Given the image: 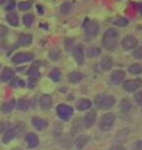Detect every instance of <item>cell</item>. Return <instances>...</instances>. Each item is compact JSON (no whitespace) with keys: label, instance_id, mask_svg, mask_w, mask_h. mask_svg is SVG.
Listing matches in <instances>:
<instances>
[{"label":"cell","instance_id":"obj_1","mask_svg":"<svg viewBox=\"0 0 142 150\" xmlns=\"http://www.w3.org/2000/svg\"><path fill=\"white\" fill-rule=\"evenodd\" d=\"M119 31L116 28H108L102 37L101 43L105 49L108 51H114L116 50L118 46V39H119Z\"/></svg>","mask_w":142,"mask_h":150},{"label":"cell","instance_id":"obj_2","mask_svg":"<svg viewBox=\"0 0 142 150\" xmlns=\"http://www.w3.org/2000/svg\"><path fill=\"white\" fill-rule=\"evenodd\" d=\"M115 98L113 96L108 95H98L95 98V103L98 108L109 109L115 104Z\"/></svg>","mask_w":142,"mask_h":150},{"label":"cell","instance_id":"obj_3","mask_svg":"<svg viewBox=\"0 0 142 150\" xmlns=\"http://www.w3.org/2000/svg\"><path fill=\"white\" fill-rule=\"evenodd\" d=\"M115 120H116V117H115L113 113L104 114V115L101 117L100 122H99V128H100V130L103 132L111 130L114 126Z\"/></svg>","mask_w":142,"mask_h":150},{"label":"cell","instance_id":"obj_4","mask_svg":"<svg viewBox=\"0 0 142 150\" xmlns=\"http://www.w3.org/2000/svg\"><path fill=\"white\" fill-rule=\"evenodd\" d=\"M57 112L60 119L67 120L70 118L72 113H73V108L69 105H66V104H59L57 107Z\"/></svg>","mask_w":142,"mask_h":150},{"label":"cell","instance_id":"obj_5","mask_svg":"<svg viewBox=\"0 0 142 150\" xmlns=\"http://www.w3.org/2000/svg\"><path fill=\"white\" fill-rule=\"evenodd\" d=\"M34 56L31 53H18L16 54L13 58H12V62L16 64H23V62H28L30 61H32Z\"/></svg>","mask_w":142,"mask_h":150},{"label":"cell","instance_id":"obj_6","mask_svg":"<svg viewBox=\"0 0 142 150\" xmlns=\"http://www.w3.org/2000/svg\"><path fill=\"white\" fill-rule=\"evenodd\" d=\"M142 85V80L141 79H132V80H126L125 83H124V89L126 90V92H134L136 91L137 89H139Z\"/></svg>","mask_w":142,"mask_h":150},{"label":"cell","instance_id":"obj_7","mask_svg":"<svg viewBox=\"0 0 142 150\" xmlns=\"http://www.w3.org/2000/svg\"><path fill=\"white\" fill-rule=\"evenodd\" d=\"M98 31H99V26H98V23L96 22H90L85 28L86 36L90 39L95 37L96 35H97Z\"/></svg>","mask_w":142,"mask_h":150},{"label":"cell","instance_id":"obj_8","mask_svg":"<svg viewBox=\"0 0 142 150\" xmlns=\"http://www.w3.org/2000/svg\"><path fill=\"white\" fill-rule=\"evenodd\" d=\"M136 45H137V40H136V38L134 36H132V35H126L122 40L123 49L126 51H129V50L134 49V48L136 47Z\"/></svg>","mask_w":142,"mask_h":150},{"label":"cell","instance_id":"obj_9","mask_svg":"<svg viewBox=\"0 0 142 150\" xmlns=\"http://www.w3.org/2000/svg\"><path fill=\"white\" fill-rule=\"evenodd\" d=\"M73 57L78 64H83L85 59V54H84V46L82 44H78L73 49Z\"/></svg>","mask_w":142,"mask_h":150},{"label":"cell","instance_id":"obj_10","mask_svg":"<svg viewBox=\"0 0 142 150\" xmlns=\"http://www.w3.org/2000/svg\"><path fill=\"white\" fill-rule=\"evenodd\" d=\"M96 120V113L95 110H92V111L88 112L85 117H84V125L87 129L90 128L92 126L95 124Z\"/></svg>","mask_w":142,"mask_h":150},{"label":"cell","instance_id":"obj_11","mask_svg":"<svg viewBox=\"0 0 142 150\" xmlns=\"http://www.w3.org/2000/svg\"><path fill=\"white\" fill-rule=\"evenodd\" d=\"M125 71L124 70H115L114 72L111 75V82H112L114 85H118L120 84L125 78Z\"/></svg>","mask_w":142,"mask_h":150},{"label":"cell","instance_id":"obj_12","mask_svg":"<svg viewBox=\"0 0 142 150\" xmlns=\"http://www.w3.org/2000/svg\"><path fill=\"white\" fill-rule=\"evenodd\" d=\"M32 124L39 131L44 130V129H46L48 127V122L46 121V120L41 119V118H39V117H33Z\"/></svg>","mask_w":142,"mask_h":150},{"label":"cell","instance_id":"obj_13","mask_svg":"<svg viewBox=\"0 0 142 150\" xmlns=\"http://www.w3.org/2000/svg\"><path fill=\"white\" fill-rule=\"evenodd\" d=\"M25 140H26V142H28L29 148L36 147V146L38 145V142H39L37 136H36L35 134H32V133H29V134H26Z\"/></svg>","mask_w":142,"mask_h":150},{"label":"cell","instance_id":"obj_14","mask_svg":"<svg viewBox=\"0 0 142 150\" xmlns=\"http://www.w3.org/2000/svg\"><path fill=\"white\" fill-rule=\"evenodd\" d=\"M113 67V59L111 57H104L100 62V67L102 70L108 71Z\"/></svg>","mask_w":142,"mask_h":150},{"label":"cell","instance_id":"obj_15","mask_svg":"<svg viewBox=\"0 0 142 150\" xmlns=\"http://www.w3.org/2000/svg\"><path fill=\"white\" fill-rule=\"evenodd\" d=\"M39 103H40V106L42 107V108L48 109V108H50V107L52 106V104H53V100H52V98H51L50 96L44 95V96H42V97L40 98Z\"/></svg>","mask_w":142,"mask_h":150},{"label":"cell","instance_id":"obj_16","mask_svg":"<svg viewBox=\"0 0 142 150\" xmlns=\"http://www.w3.org/2000/svg\"><path fill=\"white\" fill-rule=\"evenodd\" d=\"M88 142H89V137L85 134H81L75 140V146H76L77 149H83L86 146Z\"/></svg>","mask_w":142,"mask_h":150},{"label":"cell","instance_id":"obj_17","mask_svg":"<svg viewBox=\"0 0 142 150\" xmlns=\"http://www.w3.org/2000/svg\"><path fill=\"white\" fill-rule=\"evenodd\" d=\"M32 42V36L30 34H20L18 40L20 46H29Z\"/></svg>","mask_w":142,"mask_h":150},{"label":"cell","instance_id":"obj_18","mask_svg":"<svg viewBox=\"0 0 142 150\" xmlns=\"http://www.w3.org/2000/svg\"><path fill=\"white\" fill-rule=\"evenodd\" d=\"M15 106H16V100H12L10 101H8V103H3L2 105L0 106V110H1L3 113H9L15 108Z\"/></svg>","mask_w":142,"mask_h":150},{"label":"cell","instance_id":"obj_19","mask_svg":"<svg viewBox=\"0 0 142 150\" xmlns=\"http://www.w3.org/2000/svg\"><path fill=\"white\" fill-rule=\"evenodd\" d=\"M14 76H15V72L13 71V69H11V68H5L2 74L0 75V80L3 81V82H7V81H10Z\"/></svg>","mask_w":142,"mask_h":150},{"label":"cell","instance_id":"obj_20","mask_svg":"<svg viewBox=\"0 0 142 150\" xmlns=\"http://www.w3.org/2000/svg\"><path fill=\"white\" fill-rule=\"evenodd\" d=\"M15 137H16V130L15 129H9L4 134L2 140L4 143H9L12 139H15Z\"/></svg>","mask_w":142,"mask_h":150},{"label":"cell","instance_id":"obj_21","mask_svg":"<svg viewBox=\"0 0 142 150\" xmlns=\"http://www.w3.org/2000/svg\"><path fill=\"white\" fill-rule=\"evenodd\" d=\"M6 20L9 23V25H11L12 26L19 25V17L16 13H9L6 16Z\"/></svg>","mask_w":142,"mask_h":150},{"label":"cell","instance_id":"obj_22","mask_svg":"<svg viewBox=\"0 0 142 150\" xmlns=\"http://www.w3.org/2000/svg\"><path fill=\"white\" fill-rule=\"evenodd\" d=\"M83 74L81 72H78V71H73V72L68 74V80L70 81L71 83H77L83 79Z\"/></svg>","mask_w":142,"mask_h":150},{"label":"cell","instance_id":"obj_23","mask_svg":"<svg viewBox=\"0 0 142 150\" xmlns=\"http://www.w3.org/2000/svg\"><path fill=\"white\" fill-rule=\"evenodd\" d=\"M49 56L52 61H57L60 57H61V51H60L59 48H53L51 49Z\"/></svg>","mask_w":142,"mask_h":150},{"label":"cell","instance_id":"obj_24","mask_svg":"<svg viewBox=\"0 0 142 150\" xmlns=\"http://www.w3.org/2000/svg\"><path fill=\"white\" fill-rule=\"evenodd\" d=\"M92 103L89 100H81L77 103V108L79 110H86L89 109Z\"/></svg>","mask_w":142,"mask_h":150},{"label":"cell","instance_id":"obj_25","mask_svg":"<svg viewBox=\"0 0 142 150\" xmlns=\"http://www.w3.org/2000/svg\"><path fill=\"white\" fill-rule=\"evenodd\" d=\"M34 16L32 14H26L23 17V25L25 26H31L34 23Z\"/></svg>","mask_w":142,"mask_h":150},{"label":"cell","instance_id":"obj_26","mask_svg":"<svg viewBox=\"0 0 142 150\" xmlns=\"http://www.w3.org/2000/svg\"><path fill=\"white\" fill-rule=\"evenodd\" d=\"M129 71L131 74H140L142 73V65L139 64H134L129 65Z\"/></svg>","mask_w":142,"mask_h":150},{"label":"cell","instance_id":"obj_27","mask_svg":"<svg viewBox=\"0 0 142 150\" xmlns=\"http://www.w3.org/2000/svg\"><path fill=\"white\" fill-rule=\"evenodd\" d=\"M29 105H30V103H29L28 100H23V98H22V100H20L19 101H18L17 107H18V109L25 111V110H28V109Z\"/></svg>","mask_w":142,"mask_h":150},{"label":"cell","instance_id":"obj_28","mask_svg":"<svg viewBox=\"0 0 142 150\" xmlns=\"http://www.w3.org/2000/svg\"><path fill=\"white\" fill-rule=\"evenodd\" d=\"M71 9H72V4L68 1L62 3V5L60 6V12H61V14H63V15L69 14L71 11Z\"/></svg>","mask_w":142,"mask_h":150},{"label":"cell","instance_id":"obj_29","mask_svg":"<svg viewBox=\"0 0 142 150\" xmlns=\"http://www.w3.org/2000/svg\"><path fill=\"white\" fill-rule=\"evenodd\" d=\"M28 75L32 78V79H37L38 77H40V72L37 69V67H31L28 71Z\"/></svg>","mask_w":142,"mask_h":150},{"label":"cell","instance_id":"obj_30","mask_svg":"<svg viewBox=\"0 0 142 150\" xmlns=\"http://www.w3.org/2000/svg\"><path fill=\"white\" fill-rule=\"evenodd\" d=\"M88 56L90 58H95V57H97L99 54H100V49L97 47H90L89 50H88Z\"/></svg>","mask_w":142,"mask_h":150},{"label":"cell","instance_id":"obj_31","mask_svg":"<svg viewBox=\"0 0 142 150\" xmlns=\"http://www.w3.org/2000/svg\"><path fill=\"white\" fill-rule=\"evenodd\" d=\"M113 23L115 25H118V26H126L129 25V20L128 19H126V18H123V17H121V18H118V19H116L113 22Z\"/></svg>","mask_w":142,"mask_h":150},{"label":"cell","instance_id":"obj_32","mask_svg":"<svg viewBox=\"0 0 142 150\" xmlns=\"http://www.w3.org/2000/svg\"><path fill=\"white\" fill-rule=\"evenodd\" d=\"M120 107H121V110H122L123 112L126 113V112L129 111V109H131V103H129V101L128 100H123L122 103H121Z\"/></svg>","mask_w":142,"mask_h":150},{"label":"cell","instance_id":"obj_33","mask_svg":"<svg viewBox=\"0 0 142 150\" xmlns=\"http://www.w3.org/2000/svg\"><path fill=\"white\" fill-rule=\"evenodd\" d=\"M32 6V1H22L19 3V9L22 11H28L31 8Z\"/></svg>","mask_w":142,"mask_h":150},{"label":"cell","instance_id":"obj_34","mask_svg":"<svg viewBox=\"0 0 142 150\" xmlns=\"http://www.w3.org/2000/svg\"><path fill=\"white\" fill-rule=\"evenodd\" d=\"M50 77L52 78L54 81H56V82L59 81V79H60V72H59V70L53 69L52 71H51V73H50Z\"/></svg>","mask_w":142,"mask_h":150},{"label":"cell","instance_id":"obj_35","mask_svg":"<svg viewBox=\"0 0 142 150\" xmlns=\"http://www.w3.org/2000/svg\"><path fill=\"white\" fill-rule=\"evenodd\" d=\"M134 57L135 59H142V48H137V49H135L134 51Z\"/></svg>","mask_w":142,"mask_h":150},{"label":"cell","instance_id":"obj_36","mask_svg":"<svg viewBox=\"0 0 142 150\" xmlns=\"http://www.w3.org/2000/svg\"><path fill=\"white\" fill-rule=\"evenodd\" d=\"M8 33V28L4 25H0V38H3Z\"/></svg>","mask_w":142,"mask_h":150},{"label":"cell","instance_id":"obj_37","mask_svg":"<svg viewBox=\"0 0 142 150\" xmlns=\"http://www.w3.org/2000/svg\"><path fill=\"white\" fill-rule=\"evenodd\" d=\"M135 100H136L138 105L142 106V91L135 95Z\"/></svg>","mask_w":142,"mask_h":150},{"label":"cell","instance_id":"obj_38","mask_svg":"<svg viewBox=\"0 0 142 150\" xmlns=\"http://www.w3.org/2000/svg\"><path fill=\"white\" fill-rule=\"evenodd\" d=\"M134 150H142V140H138V142L134 143Z\"/></svg>","mask_w":142,"mask_h":150},{"label":"cell","instance_id":"obj_39","mask_svg":"<svg viewBox=\"0 0 142 150\" xmlns=\"http://www.w3.org/2000/svg\"><path fill=\"white\" fill-rule=\"evenodd\" d=\"M111 150H126V149L122 145H114L111 147Z\"/></svg>","mask_w":142,"mask_h":150},{"label":"cell","instance_id":"obj_40","mask_svg":"<svg viewBox=\"0 0 142 150\" xmlns=\"http://www.w3.org/2000/svg\"><path fill=\"white\" fill-rule=\"evenodd\" d=\"M14 8H15V3L13 1H11L10 4H8L7 6V10H12V9H14Z\"/></svg>","mask_w":142,"mask_h":150},{"label":"cell","instance_id":"obj_41","mask_svg":"<svg viewBox=\"0 0 142 150\" xmlns=\"http://www.w3.org/2000/svg\"><path fill=\"white\" fill-rule=\"evenodd\" d=\"M4 129H5L4 123H0V133H1V132L4 131Z\"/></svg>","mask_w":142,"mask_h":150},{"label":"cell","instance_id":"obj_42","mask_svg":"<svg viewBox=\"0 0 142 150\" xmlns=\"http://www.w3.org/2000/svg\"><path fill=\"white\" fill-rule=\"evenodd\" d=\"M139 12H140V14L142 15V3H140V4H139Z\"/></svg>","mask_w":142,"mask_h":150},{"label":"cell","instance_id":"obj_43","mask_svg":"<svg viewBox=\"0 0 142 150\" xmlns=\"http://www.w3.org/2000/svg\"><path fill=\"white\" fill-rule=\"evenodd\" d=\"M4 2H5V0H0V5H2Z\"/></svg>","mask_w":142,"mask_h":150},{"label":"cell","instance_id":"obj_44","mask_svg":"<svg viewBox=\"0 0 142 150\" xmlns=\"http://www.w3.org/2000/svg\"><path fill=\"white\" fill-rule=\"evenodd\" d=\"M14 150H20V149H19V148H18V149H14Z\"/></svg>","mask_w":142,"mask_h":150}]
</instances>
